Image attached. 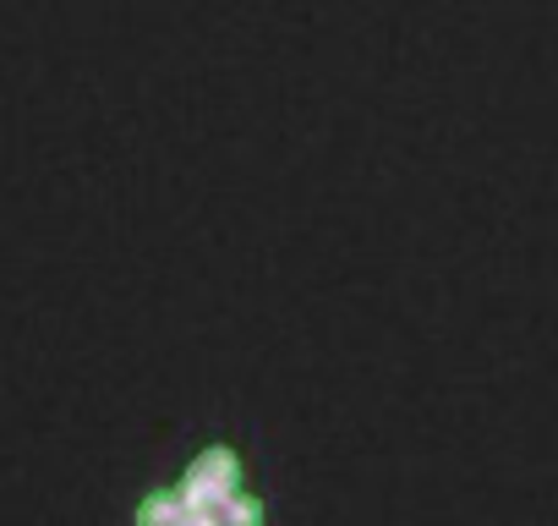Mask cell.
I'll use <instances>...</instances> for the list:
<instances>
[{"label":"cell","mask_w":558,"mask_h":526,"mask_svg":"<svg viewBox=\"0 0 558 526\" xmlns=\"http://www.w3.org/2000/svg\"><path fill=\"white\" fill-rule=\"evenodd\" d=\"M121 526H274L257 450L241 433H197L165 471L126 493Z\"/></svg>","instance_id":"obj_1"}]
</instances>
